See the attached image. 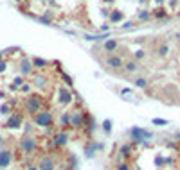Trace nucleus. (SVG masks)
Instances as JSON below:
<instances>
[{"instance_id":"11","label":"nucleus","mask_w":180,"mask_h":170,"mask_svg":"<svg viewBox=\"0 0 180 170\" xmlns=\"http://www.w3.org/2000/svg\"><path fill=\"white\" fill-rule=\"evenodd\" d=\"M31 84L36 90H45L49 86V77L45 73H33V79H31Z\"/></svg>"},{"instance_id":"2","label":"nucleus","mask_w":180,"mask_h":170,"mask_svg":"<svg viewBox=\"0 0 180 170\" xmlns=\"http://www.w3.org/2000/svg\"><path fill=\"white\" fill-rule=\"evenodd\" d=\"M18 149L20 152H23L25 156H33L36 150H38V140L33 135H23L18 140Z\"/></svg>"},{"instance_id":"18","label":"nucleus","mask_w":180,"mask_h":170,"mask_svg":"<svg viewBox=\"0 0 180 170\" xmlns=\"http://www.w3.org/2000/svg\"><path fill=\"white\" fill-rule=\"evenodd\" d=\"M108 20H110V23H122L124 21V13L121 9H112L110 14H108Z\"/></svg>"},{"instance_id":"9","label":"nucleus","mask_w":180,"mask_h":170,"mask_svg":"<svg viewBox=\"0 0 180 170\" xmlns=\"http://www.w3.org/2000/svg\"><path fill=\"white\" fill-rule=\"evenodd\" d=\"M22 125H23V115L22 113H11L9 115V118L6 120V124H4V127L6 129H20Z\"/></svg>"},{"instance_id":"38","label":"nucleus","mask_w":180,"mask_h":170,"mask_svg":"<svg viewBox=\"0 0 180 170\" xmlns=\"http://www.w3.org/2000/svg\"><path fill=\"white\" fill-rule=\"evenodd\" d=\"M148 2H150V0H139V4H141V6H146Z\"/></svg>"},{"instance_id":"14","label":"nucleus","mask_w":180,"mask_h":170,"mask_svg":"<svg viewBox=\"0 0 180 170\" xmlns=\"http://www.w3.org/2000/svg\"><path fill=\"white\" fill-rule=\"evenodd\" d=\"M13 163V150L11 149H0V170L7 168Z\"/></svg>"},{"instance_id":"19","label":"nucleus","mask_w":180,"mask_h":170,"mask_svg":"<svg viewBox=\"0 0 180 170\" xmlns=\"http://www.w3.org/2000/svg\"><path fill=\"white\" fill-rule=\"evenodd\" d=\"M151 16H153L155 20H169V13H167V9H166L164 6L155 7V9L151 11Z\"/></svg>"},{"instance_id":"29","label":"nucleus","mask_w":180,"mask_h":170,"mask_svg":"<svg viewBox=\"0 0 180 170\" xmlns=\"http://www.w3.org/2000/svg\"><path fill=\"white\" fill-rule=\"evenodd\" d=\"M59 73H61V79L65 81V86H67V88H70V86L74 84V83H72V77H70V75H67V73H65L63 70L59 72Z\"/></svg>"},{"instance_id":"23","label":"nucleus","mask_w":180,"mask_h":170,"mask_svg":"<svg viewBox=\"0 0 180 170\" xmlns=\"http://www.w3.org/2000/svg\"><path fill=\"white\" fill-rule=\"evenodd\" d=\"M31 61H33V66H34V68H40V70L49 66V61H47V59H42V57H33Z\"/></svg>"},{"instance_id":"21","label":"nucleus","mask_w":180,"mask_h":170,"mask_svg":"<svg viewBox=\"0 0 180 170\" xmlns=\"http://www.w3.org/2000/svg\"><path fill=\"white\" fill-rule=\"evenodd\" d=\"M150 18H151V11H150V9H146V7L139 9V13H137V20H139V21H148Z\"/></svg>"},{"instance_id":"34","label":"nucleus","mask_w":180,"mask_h":170,"mask_svg":"<svg viewBox=\"0 0 180 170\" xmlns=\"http://www.w3.org/2000/svg\"><path fill=\"white\" fill-rule=\"evenodd\" d=\"M133 25H135V21H122L121 29H122V31H128V29H131Z\"/></svg>"},{"instance_id":"20","label":"nucleus","mask_w":180,"mask_h":170,"mask_svg":"<svg viewBox=\"0 0 180 170\" xmlns=\"http://www.w3.org/2000/svg\"><path fill=\"white\" fill-rule=\"evenodd\" d=\"M119 156L122 158V161H128L131 158V143H121L119 145Z\"/></svg>"},{"instance_id":"42","label":"nucleus","mask_w":180,"mask_h":170,"mask_svg":"<svg viewBox=\"0 0 180 170\" xmlns=\"http://www.w3.org/2000/svg\"><path fill=\"white\" fill-rule=\"evenodd\" d=\"M178 154H180V143H178Z\"/></svg>"},{"instance_id":"43","label":"nucleus","mask_w":180,"mask_h":170,"mask_svg":"<svg viewBox=\"0 0 180 170\" xmlns=\"http://www.w3.org/2000/svg\"><path fill=\"white\" fill-rule=\"evenodd\" d=\"M16 2H22V0H16Z\"/></svg>"},{"instance_id":"3","label":"nucleus","mask_w":180,"mask_h":170,"mask_svg":"<svg viewBox=\"0 0 180 170\" xmlns=\"http://www.w3.org/2000/svg\"><path fill=\"white\" fill-rule=\"evenodd\" d=\"M33 124H34L36 127L50 129L54 125V115H52V111H49V109H43V111L36 113L34 116H33Z\"/></svg>"},{"instance_id":"15","label":"nucleus","mask_w":180,"mask_h":170,"mask_svg":"<svg viewBox=\"0 0 180 170\" xmlns=\"http://www.w3.org/2000/svg\"><path fill=\"white\" fill-rule=\"evenodd\" d=\"M97 129V124H95V118H94L90 113H86V118H85V127H83V131H85L86 136H92L94 131Z\"/></svg>"},{"instance_id":"22","label":"nucleus","mask_w":180,"mask_h":170,"mask_svg":"<svg viewBox=\"0 0 180 170\" xmlns=\"http://www.w3.org/2000/svg\"><path fill=\"white\" fill-rule=\"evenodd\" d=\"M59 124H61V127H70V111H63L61 113V116H59Z\"/></svg>"},{"instance_id":"31","label":"nucleus","mask_w":180,"mask_h":170,"mask_svg":"<svg viewBox=\"0 0 180 170\" xmlns=\"http://www.w3.org/2000/svg\"><path fill=\"white\" fill-rule=\"evenodd\" d=\"M115 170H131V165H130L128 161H121V163H117Z\"/></svg>"},{"instance_id":"37","label":"nucleus","mask_w":180,"mask_h":170,"mask_svg":"<svg viewBox=\"0 0 180 170\" xmlns=\"http://www.w3.org/2000/svg\"><path fill=\"white\" fill-rule=\"evenodd\" d=\"M164 2H166V0H155V4H157V7H162V6H164Z\"/></svg>"},{"instance_id":"40","label":"nucleus","mask_w":180,"mask_h":170,"mask_svg":"<svg viewBox=\"0 0 180 170\" xmlns=\"http://www.w3.org/2000/svg\"><path fill=\"white\" fill-rule=\"evenodd\" d=\"M27 170H38V167H33V165H31V167H29Z\"/></svg>"},{"instance_id":"10","label":"nucleus","mask_w":180,"mask_h":170,"mask_svg":"<svg viewBox=\"0 0 180 170\" xmlns=\"http://www.w3.org/2000/svg\"><path fill=\"white\" fill-rule=\"evenodd\" d=\"M18 70H20L22 77H27V75H33L34 73V66H33V61L29 57H22L20 63H18Z\"/></svg>"},{"instance_id":"17","label":"nucleus","mask_w":180,"mask_h":170,"mask_svg":"<svg viewBox=\"0 0 180 170\" xmlns=\"http://www.w3.org/2000/svg\"><path fill=\"white\" fill-rule=\"evenodd\" d=\"M103 50L106 54H115L119 50V40H106L103 43Z\"/></svg>"},{"instance_id":"8","label":"nucleus","mask_w":180,"mask_h":170,"mask_svg":"<svg viewBox=\"0 0 180 170\" xmlns=\"http://www.w3.org/2000/svg\"><path fill=\"white\" fill-rule=\"evenodd\" d=\"M58 102H59V106H70L72 102H74V93L70 92V88H67V86H59L58 88Z\"/></svg>"},{"instance_id":"39","label":"nucleus","mask_w":180,"mask_h":170,"mask_svg":"<svg viewBox=\"0 0 180 170\" xmlns=\"http://www.w3.org/2000/svg\"><path fill=\"white\" fill-rule=\"evenodd\" d=\"M115 0H103V4H114Z\"/></svg>"},{"instance_id":"33","label":"nucleus","mask_w":180,"mask_h":170,"mask_svg":"<svg viewBox=\"0 0 180 170\" xmlns=\"http://www.w3.org/2000/svg\"><path fill=\"white\" fill-rule=\"evenodd\" d=\"M31 88H33V84H31V83H23V84H22V88H20V92L22 93H31Z\"/></svg>"},{"instance_id":"27","label":"nucleus","mask_w":180,"mask_h":170,"mask_svg":"<svg viewBox=\"0 0 180 170\" xmlns=\"http://www.w3.org/2000/svg\"><path fill=\"white\" fill-rule=\"evenodd\" d=\"M131 59H135V61H139V63H141V61H142L144 57H146V50H142V49H137L135 52H133V54H131Z\"/></svg>"},{"instance_id":"25","label":"nucleus","mask_w":180,"mask_h":170,"mask_svg":"<svg viewBox=\"0 0 180 170\" xmlns=\"http://www.w3.org/2000/svg\"><path fill=\"white\" fill-rule=\"evenodd\" d=\"M25 83V77H22V75H18V77H14V81H13V84L9 86L11 90H18V88H22V84Z\"/></svg>"},{"instance_id":"13","label":"nucleus","mask_w":180,"mask_h":170,"mask_svg":"<svg viewBox=\"0 0 180 170\" xmlns=\"http://www.w3.org/2000/svg\"><path fill=\"white\" fill-rule=\"evenodd\" d=\"M38 170H56V161H54V158L49 156V154H45L38 159Z\"/></svg>"},{"instance_id":"30","label":"nucleus","mask_w":180,"mask_h":170,"mask_svg":"<svg viewBox=\"0 0 180 170\" xmlns=\"http://www.w3.org/2000/svg\"><path fill=\"white\" fill-rule=\"evenodd\" d=\"M103 131H105V133H106V135H110V133H112V120H105L103 122Z\"/></svg>"},{"instance_id":"28","label":"nucleus","mask_w":180,"mask_h":170,"mask_svg":"<svg viewBox=\"0 0 180 170\" xmlns=\"http://www.w3.org/2000/svg\"><path fill=\"white\" fill-rule=\"evenodd\" d=\"M164 165H166V158L162 156V154H157V156H155V167L160 168V167H164Z\"/></svg>"},{"instance_id":"26","label":"nucleus","mask_w":180,"mask_h":170,"mask_svg":"<svg viewBox=\"0 0 180 170\" xmlns=\"http://www.w3.org/2000/svg\"><path fill=\"white\" fill-rule=\"evenodd\" d=\"M157 54L160 57H166L167 54H169V45H167V43H162V45L157 49Z\"/></svg>"},{"instance_id":"6","label":"nucleus","mask_w":180,"mask_h":170,"mask_svg":"<svg viewBox=\"0 0 180 170\" xmlns=\"http://www.w3.org/2000/svg\"><path fill=\"white\" fill-rule=\"evenodd\" d=\"M70 142V135L67 133V131H58L56 135H52V140H50V145L54 147V149H65L67 145Z\"/></svg>"},{"instance_id":"36","label":"nucleus","mask_w":180,"mask_h":170,"mask_svg":"<svg viewBox=\"0 0 180 170\" xmlns=\"http://www.w3.org/2000/svg\"><path fill=\"white\" fill-rule=\"evenodd\" d=\"M6 68H7V63L4 61V59H0V73H4V72H6Z\"/></svg>"},{"instance_id":"1","label":"nucleus","mask_w":180,"mask_h":170,"mask_svg":"<svg viewBox=\"0 0 180 170\" xmlns=\"http://www.w3.org/2000/svg\"><path fill=\"white\" fill-rule=\"evenodd\" d=\"M45 109V99L42 93H29L25 100H23V111L31 116H34L36 113H40Z\"/></svg>"},{"instance_id":"41","label":"nucleus","mask_w":180,"mask_h":170,"mask_svg":"<svg viewBox=\"0 0 180 170\" xmlns=\"http://www.w3.org/2000/svg\"><path fill=\"white\" fill-rule=\"evenodd\" d=\"M2 143H4V138H2V135H0V145H2Z\"/></svg>"},{"instance_id":"35","label":"nucleus","mask_w":180,"mask_h":170,"mask_svg":"<svg viewBox=\"0 0 180 170\" xmlns=\"http://www.w3.org/2000/svg\"><path fill=\"white\" fill-rule=\"evenodd\" d=\"M9 111H11L9 104H2V106H0V113H2V115H7Z\"/></svg>"},{"instance_id":"5","label":"nucleus","mask_w":180,"mask_h":170,"mask_svg":"<svg viewBox=\"0 0 180 170\" xmlns=\"http://www.w3.org/2000/svg\"><path fill=\"white\" fill-rule=\"evenodd\" d=\"M101 63H103V66H105L106 70L119 72V70H122L124 59H122V56H119V54H106V57L101 59Z\"/></svg>"},{"instance_id":"7","label":"nucleus","mask_w":180,"mask_h":170,"mask_svg":"<svg viewBox=\"0 0 180 170\" xmlns=\"http://www.w3.org/2000/svg\"><path fill=\"white\" fill-rule=\"evenodd\" d=\"M85 118H86V111L76 107L74 111H70V127L83 131V127H85Z\"/></svg>"},{"instance_id":"16","label":"nucleus","mask_w":180,"mask_h":170,"mask_svg":"<svg viewBox=\"0 0 180 170\" xmlns=\"http://www.w3.org/2000/svg\"><path fill=\"white\" fill-rule=\"evenodd\" d=\"M99 149H103V145H101V143H95L94 140L86 142L85 143V158H88V159H90V158H94V154H95Z\"/></svg>"},{"instance_id":"4","label":"nucleus","mask_w":180,"mask_h":170,"mask_svg":"<svg viewBox=\"0 0 180 170\" xmlns=\"http://www.w3.org/2000/svg\"><path fill=\"white\" fill-rule=\"evenodd\" d=\"M128 136H130V140L133 143H148V140H151V131H148V129H144V127H139V125H133V127L128 131Z\"/></svg>"},{"instance_id":"24","label":"nucleus","mask_w":180,"mask_h":170,"mask_svg":"<svg viewBox=\"0 0 180 170\" xmlns=\"http://www.w3.org/2000/svg\"><path fill=\"white\" fill-rule=\"evenodd\" d=\"M133 86L139 88V90H146V88H148V79L146 77H135L133 79Z\"/></svg>"},{"instance_id":"12","label":"nucleus","mask_w":180,"mask_h":170,"mask_svg":"<svg viewBox=\"0 0 180 170\" xmlns=\"http://www.w3.org/2000/svg\"><path fill=\"white\" fill-rule=\"evenodd\" d=\"M122 70H124V73H128V75H133V73H139V72L142 70V66L135 59H126L124 64H122Z\"/></svg>"},{"instance_id":"32","label":"nucleus","mask_w":180,"mask_h":170,"mask_svg":"<svg viewBox=\"0 0 180 170\" xmlns=\"http://www.w3.org/2000/svg\"><path fill=\"white\" fill-rule=\"evenodd\" d=\"M151 124H153V125H158V127H162V125H167V120H164V118H153Z\"/></svg>"}]
</instances>
